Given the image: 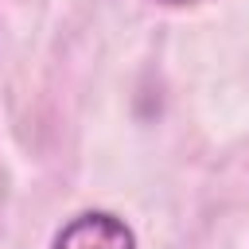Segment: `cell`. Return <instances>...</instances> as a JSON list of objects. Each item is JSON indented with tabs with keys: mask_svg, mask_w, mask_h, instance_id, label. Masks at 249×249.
<instances>
[{
	"mask_svg": "<svg viewBox=\"0 0 249 249\" xmlns=\"http://www.w3.org/2000/svg\"><path fill=\"white\" fill-rule=\"evenodd\" d=\"M54 249H136V237L117 214L89 210L62 226V233L54 237Z\"/></svg>",
	"mask_w": 249,
	"mask_h": 249,
	"instance_id": "cell-1",
	"label": "cell"
},
{
	"mask_svg": "<svg viewBox=\"0 0 249 249\" xmlns=\"http://www.w3.org/2000/svg\"><path fill=\"white\" fill-rule=\"evenodd\" d=\"M163 4H187V0H163Z\"/></svg>",
	"mask_w": 249,
	"mask_h": 249,
	"instance_id": "cell-2",
	"label": "cell"
}]
</instances>
